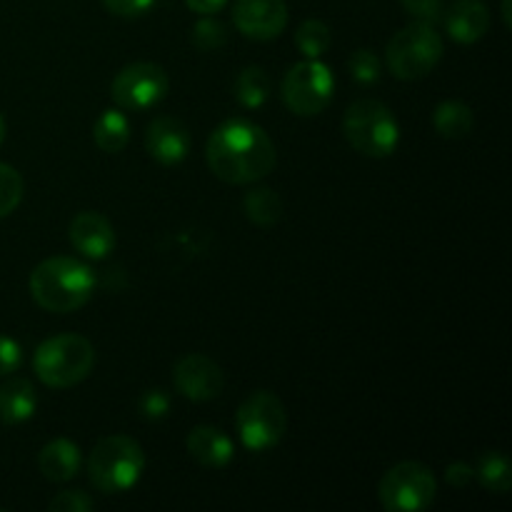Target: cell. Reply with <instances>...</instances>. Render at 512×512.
I'll list each match as a JSON object with an SVG mask.
<instances>
[{
  "label": "cell",
  "instance_id": "cell-12",
  "mask_svg": "<svg viewBox=\"0 0 512 512\" xmlns=\"http://www.w3.org/2000/svg\"><path fill=\"white\" fill-rule=\"evenodd\" d=\"M233 23L245 38L273 40L288 25V5L283 0H235Z\"/></svg>",
  "mask_w": 512,
  "mask_h": 512
},
{
  "label": "cell",
  "instance_id": "cell-8",
  "mask_svg": "<svg viewBox=\"0 0 512 512\" xmlns=\"http://www.w3.org/2000/svg\"><path fill=\"white\" fill-rule=\"evenodd\" d=\"M438 483L428 465L423 463H400L390 468L380 480V503L390 512H420L433 505Z\"/></svg>",
  "mask_w": 512,
  "mask_h": 512
},
{
  "label": "cell",
  "instance_id": "cell-19",
  "mask_svg": "<svg viewBox=\"0 0 512 512\" xmlns=\"http://www.w3.org/2000/svg\"><path fill=\"white\" fill-rule=\"evenodd\" d=\"M95 145L103 153H120L130 140V120L123 110H105L93 128Z\"/></svg>",
  "mask_w": 512,
  "mask_h": 512
},
{
  "label": "cell",
  "instance_id": "cell-24",
  "mask_svg": "<svg viewBox=\"0 0 512 512\" xmlns=\"http://www.w3.org/2000/svg\"><path fill=\"white\" fill-rule=\"evenodd\" d=\"M330 28L323 23V20H305L300 23V28L295 30V45H298L300 53L305 58L315 60L330 48Z\"/></svg>",
  "mask_w": 512,
  "mask_h": 512
},
{
  "label": "cell",
  "instance_id": "cell-35",
  "mask_svg": "<svg viewBox=\"0 0 512 512\" xmlns=\"http://www.w3.org/2000/svg\"><path fill=\"white\" fill-rule=\"evenodd\" d=\"M503 20H505V25H512V18H510V0H503Z\"/></svg>",
  "mask_w": 512,
  "mask_h": 512
},
{
  "label": "cell",
  "instance_id": "cell-26",
  "mask_svg": "<svg viewBox=\"0 0 512 512\" xmlns=\"http://www.w3.org/2000/svg\"><path fill=\"white\" fill-rule=\"evenodd\" d=\"M190 38H193L195 48L208 53V50H218L228 43V30H225V25L220 23V20L205 15L203 20H198V23H195Z\"/></svg>",
  "mask_w": 512,
  "mask_h": 512
},
{
  "label": "cell",
  "instance_id": "cell-21",
  "mask_svg": "<svg viewBox=\"0 0 512 512\" xmlns=\"http://www.w3.org/2000/svg\"><path fill=\"white\" fill-rule=\"evenodd\" d=\"M243 208L250 223H255L258 228H273L283 218V200L270 188L250 190L243 200Z\"/></svg>",
  "mask_w": 512,
  "mask_h": 512
},
{
  "label": "cell",
  "instance_id": "cell-3",
  "mask_svg": "<svg viewBox=\"0 0 512 512\" xmlns=\"http://www.w3.org/2000/svg\"><path fill=\"white\" fill-rule=\"evenodd\" d=\"M95 365V348L88 338L75 333L55 335L35 350L33 368L43 385L55 390L83 383Z\"/></svg>",
  "mask_w": 512,
  "mask_h": 512
},
{
  "label": "cell",
  "instance_id": "cell-4",
  "mask_svg": "<svg viewBox=\"0 0 512 512\" xmlns=\"http://www.w3.org/2000/svg\"><path fill=\"white\" fill-rule=\"evenodd\" d=\"M145 470V453L128 435H110L93 448L88 460V478L95 490L118 495L133 488Z\"/></svg>",
  "mask_w": 512,
  "mask_h": 512
},
{
  "label": "cell",
  "instance_id": "cell-9",
  "mask_svg": "<svg viewBox=\"0 0 512 512\" xmlns=\"http://www.w3.org/2000/svg\"><path fill=\"white\" fill-rule=\"evenodd\" d=\"M335 93V78L325 63L315 60H303L293 65L283 78V100L288 110H293L300 118L323 113L330 105Z\"/></svg>",
  "mask_w": 512,
  "mask_h": 512
},
{
  "label": "cell",
  "instance_id": "cell-27",
  "mask_svg": "<svg viewBox=\"0 0 512 512\" xmlns=\"http://www.w3.org/2000/svg\"><path fill=\"white\" fill-rule=\"evenodd\" d=\"M348 68H350V75H353L358 83L370 85L380 80V70H383V65H380L378 55L375 53H370V50H358V53H353V58L348 60Z\"/></svg>",
  "mask_w": 512,
  "mask_h": 512
},
{
  "label": "cell",
  "instance_id": "cell-28",
  "mask_svg": "<svg viewBox=\"0 0 512 512\" xmlns=\"http://www.w3.org/2000/svg\"><path fill=\"white\" fill-rule=\"evenodd\" d=\"M95 503L83 490H63L48 503L50 512H88L93 510Z\"/></svg>",
  "mask_w": 512,
  "mask_h": 512
},
{
  "label": "cell",
  "instance_id": "cell-23",
  "mask_svg": "<svg viewBox=\"0 0 512 512\" xmlns=\"http://www.w3.org/2000/svg\"><path fill=\"white\" fill-rule=\"evenodd\" d=\"M235 98L243 108H260L270 98V78L263 68L250 65L235 80Z\"/></svg>",
  "mask_w": 512,
  "mask_h": 512
},
{
  "label": "cell",
  "instance_id": "cell-31",
  "mask_svg": "<svg viewBox=\"0 0 512 512\" xmlns=\"http://www.w3.org/2000/svg\"><path fill=\"white\" fill-rule=\"evenodd\" d=\"M20 360H23V350L15 343L13 338H5L0 335V378L3 375L15 373L20 368Z\"/></svg>",
  "mask_w": 512,
  "mask_h": 512
},
{
  "label": "cell",
  "instance_id": "cell-1",
  "mask_svg": "<svg viewBox=\"0 0 512 512\" xmlns=\"http://www.w3.org/2000/svg\"><path fill=\"white\" fill-rule=\"evenodd\" d=\"M205 158L223 183L250 185L273 173L275 145L260 125L233 118L210 135Z\"/></svg>",
  "mask_w": 512,
  "mask_h": 512
},
{
  "label": "cell",
  "instance_id": "cell-25",
  "mask_svg": "<svg viewBox=\"0 0 512 512\" xmlns=\"http://www.w3.org/2000/svg\"><path fill=\"white\" fill-rule=\"evenodd\" d=\"M23 200V178L15 168L0 163V218H8Z\"/></svg>",
  "mask_w": 512,
  "mask_h": 512
},
{
  "label": "cell",
  "instance_id": "cell-11",
  "mask_svg": "<svg viewBox=\"0 0 512 512\" xmlns=\"http://www.w3.org/2000/svg\"><path fill=\"white\" fill-rule=\"evenodd\" d=\"M173 383L183 398L193 400V403H208L223 393L225 375L213 358L190 353L175 363Z\"/></svg>",
  "mask_w": 512,
  "mask_h": 512
},
{
  "label": "cell",
  "instance_id": "cell-13",
  "mask_svg": "<svg viewBox=\"0 0 512 512\" xmlns=\"http://www.w3.org/2000/svg\"><path fill=\"white\" fill-rule=\"evenodd\" d=\"M145 148L158 163L178 165L190 150V133L173 115H160L145 130Z\"/></svg>",
  "mask_w": 512,
  "mask_h": 512
},
{
  "label": "cell",
  "instance_id": "cell-5",
  "mask_svg": "<svg viewBox=\"0 0 512 512\" xmlns=\"http://www.w3.org/2000/svg\"><path fill=\"white\" fill-rule=\"evenodd\" d=\"M343 133L348 143L368 158H388L400 143V125L393 110L380 100H355L343 118Z\"/></svg>",
  "mask_w": 512,
  "mask_h": 512
},
{
  "label": "cell",
  "instance_id": "cell-29",
  "mask_svg": "<svg viewBox=\"0 0 512 512\" xmlns=\"http://www.w3.org/2000/svg\"><path fill=\"white\" fill-rule=\"evenodd\" d=\"M138 410L145 420H160L168 415L170 410V398L168 393H163L160 388L145 390L138 400Z\"/></svg>",
  "mask_w": 512,
  "mask_h": 512
},
{
  "label": "cell",
  "instance_id": "cell-17",
  "mask_svg": "<svg viewBox=\"0 0 512 512\" xmlns=\"http://www.w3.org/2000/svg\"><path fill=\"white\" fill-rule=\"evenodd\" d=\"M38 468L50 483H68L80 470V450L70 440L58 438L45 445L38 455Z\"/></svg>",
  "mask_w": 512,
  "mask_h": 512
},
{
  "label": "cell",
  "instance_id": "cell-34",
  "mask_svg": "<svg viewBox=\"0 0 512 512\" xmlns=\"http://www.w3.org/2000/svg\"><path fill=\"white\" fill-rule=\"evenodd\" d=\"M225 3H228V0H185V5H188L193 13H200V15L220 13V10L225 8Z\"/></svg>",
  "mask_w": 512,
  "mask_h": 512
},
{
  "label": "cell",
  "instance_id": "cell-33",
  "mask_svg": "<svg viewBox=\"0 0 512 512\" xmlns=\"http://www.w3.org/2000/svg\"><path fill=\"white\" fill-rule=\"evenodd\" d=\"M473 478H475V470L470 468L468 463H453L448 468V473H445V480H448L450 485H455V488H465Z\"/></svg>",
  "mask_w": 512,
  "mask_h": 512
},
{
  "label": "cell",
  "instance_id": "cell-32",
  "mask_svg": "<svg viewBox=\"0 0 512 512\" xmlns=\"http://www.w3.org/2000/svg\"><path fill=\"white\" fill-rule=\"evenodd\" d=\"M103 3L113 15H120V18H138L155 0H103Z\"/></svg>",
  "mask_w": 512,
  "mask_h": 512
},
{
  "label": "cell",
  "instance_id": "cell-14",
  "mask_svg": "<svg viewBox=\"0 0 512 512\" xmlns=\"http://www.w3.org/2000/svg\"><path fill=\"white\" fill-rule=\"evenodd\" d=\"M70 243L75 245L78 253H83L85 258L100 260L115 248V230L105 215L93 213V210H85L78 213L70 223Z\"/></svg>",
  "mask_w": 512,
  "mask_h": 512
},
{
  "label": "cell",
  "instance_id": "cell-22",
  "mask_svg": "<svg viewBox=\"0 0 512 512\" xmlns=\"http://www.w3.org/2000/svg\"><path fill=\"white\" fill-rule=\"evenodd\" d=\"M475 475H478L480 483H483L490 493H498V495L510 493L512 488L510 460L505 458L503 453H498V450H490V453L480 455Z\"/></svg>",
  "mask_w": 512,
  "mask_h": 512
},
{
  "label": "cell",
  "instance_id": "cell-15",
  "mask_svg": "<svg viewBox=\"0 0 512 512\" xmlns=\"http://www.w3.org/2000/svg\"><path fill=\"white\" fill-rule=\"evenodd\" d=\"M445 28H448L450 38L458 43H478L490 28L488 5L483 0H455L453 8L445 15Z\"/></svg>",
  "mask_w": 512,
  "mask_h": 512
},
{
  "label": "cell",
  "instance_id": "cell-7",
  "mask_svg": "<svg viewBox=\"0 0 512 512\" xmlns=\"http://www.w3.org/2000/svg\"><path fill=\"white\" fill-rule=\"evenodd\" d=\"M238 435L248 450H268L283 440L288 430V413L278 395L268 390L248 395L238 408Z\"/></svg>",
  "mask_w": 512,
  "mask_h": 512
},
{
  "label": "cell",
  "instance_id": "cell-36",
  "mask_svg": "<svg viewBox=\"0 0 512 512\" xmlns=\"http://www.w3.org/2000/svg\"><path fill=\"white\" fill-rule=\"evenodd\" d=\"M5 138V120H3V113H0V143H3Z\"/></svg>",
  "mask_w": 512,
  "mask_h": 512
},
{
  "label": "cell",
  "instance_id": "cell-18",
  "mask_svg": "<svg viewBox=\"0 0 512 512\" xmlns=\"http://www.w3.org/2000/svg\"><path fill=\"white\" fill-rule=\"evenodd\" d=\"M35 405H38V398L28 380L13 378L0 385V420L3 423H25L28 418H33Z\"/></svg>",
  "mask_w": 512,
  "mask_h": 512
},
{
  "label": "cell",
  "instance_id": "cell-16",
  "mask_svg": "<svg viewBox=\"0 0 512 512\" xmlns=\"http://www.w3.org/2000/svg\"><path fill=\"white\" fill-rule=\"evenodd\" d=\"M188 453L203 468H225L233 460V440L213 425H200L188 435Z\"/></svg>",
  "mask_w": 512,
  "mask_h": 512
},
{
  "label": "cell",
  "instance_id": "cell-10",
  "mask_svg": "<svg viewBox=\"0 0 512 512\" xmlns=\"http://www.w3.org/2000/svg\"><path fill=\"white\" fill-rule=\"evenodd\" d=\"M170 80L160 65L155 63H133L125 65L115 75L110 93L118 108L123 110H148L158 105L168 95Z\"/></svg>",
  "mask_w": 512,
  "mask_h": 512
},
{
  "label": "cell",
  "instance_id": "cell-20",
  "mask_svg": "<svg viewBox=\"0 0 512 512\" xmlns=\"http://www.w3.org/2000/svg\"><path fill=\"white\" fill-rule=\"evenodd\" d=\"M433 125L443 138L460 140L473 130V110L465 103H460V100H445V103H440L438 108H435Z\"/></svg>",
  "mask_w": 512,
  "mask_h": 512
},
{
  "label": "cell",
  "instance_id": "cell-2",
  "mask_svg": "<svg viewBox=\"0 0 512 512\" xmlns=\"http://www.w3.org/2000/svg\"><path fill=\"white\" fill-rule=\"evenodd\" d=\"M30 295L48 313H73L83 308L95 290V278L75 258H48L30 273Z\"/></svg>",
  "mask_w": 512,
  "mask_h": 512
},
{
  "label": "cell",
  "instance_id": "cell-30",
  "mask_svg": "<svg viewBox=\"0 0 512 512\" xmlns=\"http://www.w3.org/2000/svg\"><path fill=\"white\" fill-rule=\"evenodd\" d=\"M405 13L420 23H435L443 18V0H400Z\"/></svg>",
  "mask_w": 512,
  "mask_h": 512
},
{
  "label": "cell",
  "instance_id": "cell-6",
  "mask_svg": "<svg viewBox=\"0 0 512 512\" xmlns=\"http://www.w3.org/2000/svg\"><path fill=\"white\" fill-rule=\"evenodd\" d=\"M443 38L430 23H410L393 35L385 50V60L395 78L420 80L433 73L443 58Z\"/></svg>",
  "mask_w": 512,
  "mask_h": 512
}]
</instances>
